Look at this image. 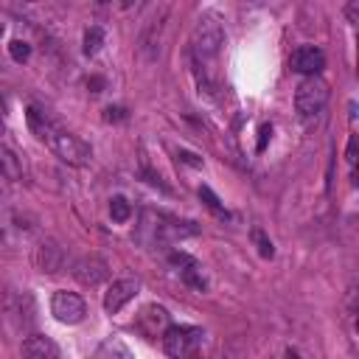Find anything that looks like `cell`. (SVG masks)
I'll use <instances>...</instances> for the list:
<instances>
[{
    "mask_svg": "<svg viewBox=\"0 0 359 359\" xmlns=\"http://www.w3.org/2000/svg\"><path fill=\"white\" fill-rule=\"evenodd\" d=\"M0 36H3V25H0Z\"/></svg>",
    "mask_w": 359,
    "mask_h": 359,
    "instance_id": "cell-28",
    "label": "cell"
},
{
    "mask_svg": "<svg viewBox=\"0 0 359 359\" xmlns=\"http://www.w3.org/2000/svg\"><path fill=\"white\" fill-rule=\"evenodd\" d=\"M286 359H303V356H300V351H294V348H289V351H286Z\"/></svg>",
    "mask_w": 359,
    "mask_h": 359,
    "instance_id": "cell-27",
    "label": "cell"
},
{
    "mask_svg": "<svg viewBox=\"0 0 359 359\" xmlns=\"http://www.w3.org/2000/svg\"><path fill=\"white\" fill-rule=\"evenodd\" d=\"M93 359H135V356H132V351L126 348L123 339L107 337V339L98 342V348L93 351Z\"/></svg>",
    "mask_w": 359,
    "mask_h": 359,
    "instance_id": "cell-14",
    "label": "cell"
},
{
    "mask_svg": "<svg viewBox=\"0 0 359 359\" xmlns=\"http://www.w3.org/2000/svg\"><path fill=\"white\" fill-rule=\"evenodd\" d=\"M269 137H272V126L269 123H261V129H258V151H264L266 149V143H269Z\"/></svg>",
    "mask_w": 359,
    "mask_h": 359,
    "instance_id": "cell-22",
    "label": "cell"
},
{
    "mask_svg": "<svg viewBox=\"0 0 359 359\" xmlns=\"http://www.w3.org/2000/svg\"><path fill=\"white\" fill-rule=\"evenodd\" d=\"M160 28H163V14L154 17V20H149V25L140 34V48H143V53L149 59H154L160 53Z\"/></svg>",
    "mask_w": 359,
    "mask_h": 359,
    "instance_id": "cell-15",
    "label": "cell"
},
{
    "mask_svg": "<svg viewBox=\"0 0 359 359\" xmlns=\"http://www.w3.org/2000/svg\"><path fill=\"white\" fill-rule=\"evenodd\" d=\"M222 45H224V28H222L219 17L202 14L194 25V34H191V53H194L196 67L208 70V62H213L219 56Z\"/></svg>",
    "mask_w": 359,
    "mask_h": 359,
    "instance_id": "cell-1",
    "label": "cell"
},
{
    "mask_svg": "<svg viewBox=\"0 0 359 359\" xmlns=\"http://www.w3.org/2000/svg\"><path fill=\"white\" fill-rule=\"evenodd\" d=\"M252 241H255V247H258V252H261V258H272L275 255V247H272V241L264 236V230H252Z\"/></svg>",
    "mask_w": 359,
    "mask_h": 359,
    "instance_id": "cell-19",
    "label": "cell"
},
{
    "mask_svg": "<svg viewBox=\"0 0 359 359\" xmlns=\"http://www.w3.org/2000/svg\"><path fill=\"white\" fill-rule=\"evenodd\" d=\"M328 104V84L320 76H309L294 90V109L300 118H314Z\"/></svg>",
    "mask_w": 359,
    "mask_h": 359,
    "instance_id": "cell-3",
    "label": "cell"
},
{
    "mask_svg": "<svg viewBox=\"0 0 359 359\" xmlns=\"http://www.w3.org/2000/svg\"><path fill=\"white\" fill-rule=\"evenodd\" d=\"M348 163H351V168L356 165V137H351V143H348Z\"/></svg>",
    "mask_w": 359,
    "mask_h": 359,
    "instance_id": "cell-24",
    "label": "cell"
},
{
    "mask_svg": "<svg viewBox=\"0 0 359 359\" xmlns=\"http://www.w3.org/2000/svg\"><path fill=\"white\" fill-rule=\"evenodd\" d=\"M168 261H171V266H177L180 278H182L188 286H194V289H205L202 266H199V261H196V258H191L188 252H171V255H168Z\"/></svg>",
    "mask_w": 359,
    "mask_h": 359,
    "instance_id": "cell-12",
    "label": "cell"
},
{
    "mask_svg": "<svg viewBox=\"0 0 359 359\" xmlns=\"http://www.w3.org/2000/svg\"><path fill=\"white\" fill-rule=\"evenodd\" d=\"M50 314L59 323H65V325H76V323L84 320L87 306H84V300L76 292H53V297H50Z\"/></svg>",
    "mask_w": 359,
    "mask_h": 359,
    "instance_id": "cell-5",
    "label": "cell"
},
{
    "mask_svg": "<svg viewBox=\"0 0 359 359\" xmlns=\"http://www.w3.org/2000/svg\"><path fill=\"white\" fill-rule=\"evenodd\" d=\"M109 216H112V222H129L132 205H129L123 196H112V199H109Z\"/></svg>",
    "mask_w": 359,
    "mask_h": 359,
    "instance_id": "cell-18",
    "label": "cell"
},
{
    "mask_svg": "<svg viewBox=\"0 0 359 359\" xmlns=\"http://www.w3.org/2000/svg\"><path fill=\"white\" fill-rule=\"evenodd\" d=\"M137 328H140L143 337H149V339L163 337L165 328H168V311H165L163 306H157V303L140 309V314H137Z\"/></svg>",
    "mask_w": 359,
    "mask_h": 359,
    "instance_id": "cell-9",
    "label": "cell"
},
{
    "mask_svg": "<svg viewBox=\"0 0 359 359\" xmlns=\"http://www.w3.org/2000/svg\"><path fill=\"white\" fill-rule=\"evenodd\" d=\"M202 328L194 325H168L163 334V348L171 359H196L202 348Z\"/></svg>",
    "mask_w": 359,
    "mask_h": 359,
    "instance_id": "cell-2",
    "label": "cell"
},
{
    "mask_svg": "<svg viewBox=\"0 0 359 359\" xmlns=\"http://www.w3.org/2000/svg\"><path fill=\"white\" fill-rule=\"evenodd\" d=\"M8 53H11L14 62H28V56H31V45L22 42V39H14V42L8 45Z\"/></svg>",
    "mask_w": 359,
    "mask_h": 359,
    "instance_id": "cell-21",
    "label": "cell"
},
{
    "mask_svg": "<svg viewBox=\"0 0 359 359\" xmlns=\"http://www.w3.org/2000/svg\"><path fill=\"white\" fill-rule=\"evenodd\" d=\"M325 67V53L314 45H300L292 53V70L303 73V76H317Z\"/></svg>",
    "mask_w": 359,
    "mask_h": 359,
    "instance_id": "cell-10",
    "label": "cell"
},
{
    "mask_svg": "<svg viewBox=\"0 0 359 359\" xmlns=\"http://www.w3.org/2000/svg\"><path fill=\"white\" fill-rule=\"evenodd\" d=\"M199 196L205 199V205H208V208H210L213 213H219V216H227V210L222 208V202H219V196H216V194H213V191H210L208 185H202V188H199Z\"/></svg>",
    "mask_w": 359,
    "mask_h": 359,
    "instance_id": "cell-20",
    "label": "cell"
},
{
    "mask_svg": "<svg viewBox=\"0 0 359 359\" xmlns=\"http://www.w3.org/2000/svg\"><path fill=\"white\" fill-rule=\"evenodd\" d=\"M151 230H154V241L165 244V241H174V238L194 236V233H196V224H194V222H177V219L157 216V224H154Z\"/></svg>",
    "mask_w": 359,
    "mask_h": 359,
    "instance_id": "cell-11",
    "label": "cell"
},
{
    "mask_svg": "<svg viewBox=\"0 0 359 359\" xmlns=\"http://www.w3.org/2000/svg\"><path fill=\"white\" fill-rule=\"evenodd\" d=\"M135 294H137V280H135V278L112 280V286L104 292V309H107L109 314H118Z\"/></svg>",
    "mask_w": 359,
    "mask_h": 359,
    "instance_id": "cell-8",
    "label": "cell"
},
{
    "mask_svg": "<svg viewBox=\"0 0 359 359\" xmlns=\"http://www.w3.org/2000/svg\"><path fill=\"white\" fill-rule=\"evenodd\" d=\"M101 45H104V28L101 25H90L84 31V53L87 56H95L101 50Z\"/></svg>",
    "mask_w": 359,
    "mask_h": 359,
    "instance_id": "cell-16",
    "label": "cell"
},
{
    "mask_svg": "<svg viewBox=\"0 0 359 359\" xmlns=\"http://www.w3.org/2000/svg\"><path fill=\"white\" fill-rule=\"evenodd\" d=\"M0 171H3V177H6V180H17V177L22 174V168H20V163H17V154H14V151L0 149Z\"/></svg>",
    "mask_w": 359,
    "mask_h": 359,
    "instance_id": "cell-17",
    "label": "cell"
},
{
    "mask_svg": "<svg viewBox=\"0 0 359 359\" xmlns=\"http://www.w3.org/2000/svg\"><path fill=\"white\" fill-rule=\"evenodd\" d=\"M356 14H359V3H351V6H348V17H351L353 22H356Z\"/></svg>",
    "mask_w": 359,
    "mask_h": 359,
    "instance_id": "cell-25",
    "label": "cell"
},
{
    "mask_svg": "<svg viewBox=\"0 0 359 359\" xmlns=\"http://www.w3.org/2000/svg\"><path fill=\"white\" fill-rule=\"evenodd\" d=\"M87 84H90V87H95L93 93H101V87H104V79H90Z\"/></svg>",
    "mask_w": 359,
    "mask_h": 359,
    "instance_id": "cell-26",
    "label": "cell"
},
{
    "mask_svg": "<svg viewBox=\"0 0 359 359\" xmlns=\"http://www.w3.org/2000/svg\"><path fill=\"white\" fill-rule=\"evenodd\" d=\"M123 118H126L123 107H107L104 109V121H123Z\"/></svg>",
    "mask_w": 359,
    "mask_h": 359,
    "instance_id": "cell-23",
    "label": "cell"
},
{
    "mask_svg": "<svg viewBox=\"0 0 359 359\" xmlns=\"http://www.w3.org/2000/svg\"><path fill=\"white\" fill-rule=\"evenodd\" d=\"M34 264H36V269H39V272L53 275V272H59V269L65 266V250H62L53 238H42V241L36 244Z\"/></svg>",
    "mask_w": 359,
    "mask_h": 359,
    "instance_id": "cell-7",
    "label": "cell"
},
{
    "mask_svg": "<svg viewBox=\"0 0 359 359\" xmlns=\"http://www.w3.org/2000/svg\"><path fill=\"white\" fill-rule=\"evenodd\" d=\"M22 356L25 359H59V348L50 337L31 334L22 339Z\"/></svg>",
    "mask_w": 359,
    "mask_h": 359,
    "instance_id": "cell-13",
    "label": "cell"
},
{
    "mask_svg": "<svg viewBox=\"0 0 359 359\" xmlns=\"http://www.w3.org/2000/svg\"><path fill=\"white\" fill-rule=\"evenodd\" d=\"M48 146L56 151V157H62L67 165H84L87 160H90V146L81 140V137H76V135H70V132H65V129H50L48 132Z\"/></svg>",
    "mask_w": 359,
    "mask_h": 359,
    "instance_id": "cell-4",
    "label": "cell"
},
{
    "mask_svg": "<svg viewBox=\"0 0 359 359\" xmlns=\"http://www.w3.org/2000/svg\"><path fill=\"white\" fill-rule=\"evenodd\" d=\"M107 275H109V266L98 255H84V258H79L73 264V278L81 286H98V283L107 280Z\"/></svg>",
    "mask_w": 359,
    "mask_h": 359,
    "instance_id": "cell-6",
    "label": "cell"
}]
</instances>
